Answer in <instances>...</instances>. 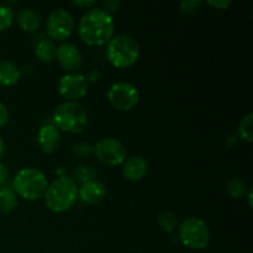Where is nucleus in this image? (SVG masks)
Instances as JSON below:
<instances>
[{
    "label": "nucleus",
    "mask_w": 253,
    "mask_h": 253,
    "mask_svg": "<svg viewBox=\"0 0 253 253\" xmlns=\"http://www.w3.org/2000/svg\"><path fill=\"white\" fill-rule=\"evenodd\" d=\"M78 34L88 46L106 44L114 35L113 16L101 7H91L79 20Z\"/></svg>",
    "instance_id": "obj_1"
},
{
    "label": "nucleus",
    "mask_w": 253,
    "mask_h": 253,
    "mask_svg": "<svg viewBox=\"0 0 253 253\" xmlns=\"http://www.w3.org/2000/svg\"><path fill=\"white\" fill-rule=\"evenodd\" d=\"M78 198V187L72 178L59 177L47 187L44 203L52 212L62 214L73 207Z\"/></svg>",
    "instance_id": "obj_2"
},
{
    "label": "nucleus",
    "mask_w": 253,
    "mask_h": 253,
    "mask_svg": "<svg viewBox=\"0 0 253 253\" xmlns=\"http://www.w3.org/2000/svg\"><path fill=\"white\" fill-rule=\"evenodd\" d=\"M140 46L130 35L121 34L113 37L106 46V58L115 68H128L137 62Z\"/></svg>",
    "instance_id": "obj_3"
},
{
    "label": "nucleus",
    "mask_w": 253,
    "mask_h": 253,
    "mask_svg": "<svg viewBox=\"0 0 253 253\" xmlns=\"http://www.w3.org/2000/svg\"><path fill=\"white\" fill-rule=\"evenodd\" d=\"M88 113L77 101H66L56 108L53 123L58 130L68 133H82L88 127Z\"/></svg>",
    "instance_id": "obj_4"
},
{
    "label": "nucleus",
    "mask_w": 253,
    "mask_h": 253,
    "mask_svg": "<svg viewBox=\"0 0 253 253\" xmlns=\"http://www.w3.org/2000/svg\"><path fill=\"white\" fill-rule=\"evenodd\" d=\"M48 182L43 172L36 168H24L12 179V189L25 200H37L46 193Z\"/></svg>",
    "instance_id": "obj_5"
},
{
    "label": "nucleus",
    "mask_w": 253,
    "mask_h": 253,
    "mask_svg": "<svg viewBox=\"0 0 253 253\" xmlns=\"http://www.w3.org/2000/svg\"><path fill=\"white\" fill-rule=\"evenodd\" d=\"M179 237L183 245L188 249L203 250L209 244V227L199 217L189 216L180 224Z\"/></svg>",
    "instance_id": "obj_6"
},
{
    "label": "nucleus",
    "mask_w": 253,
    "mask_h": 253,
    "mask_svg": "<svg viewBox=\"0 0 253 253\" xmlns=\"http://www.w3.org/2000/svg\"><path fill=\"white\" fill-rule=\"evenodd\" d=\"M108 100L116 110L128 111L140 101V91L128 82H118L109 88Z\"/></svg>",
    "instance_id": "obj_7"
},
{
    "label": "nucleus",
    "mask_w": 253,
    "mask_h": 253,
    "mask_svg": "<svg viewBox=\"0 0 253 253\" xmlns=\"http://www.w3.org/2000/svg\"><path fill=\"white\" fill-rule=\"evenodd\" d=\"M47 34L52 41H63L68 39L74 30L73 16L64 9H57L51 12L46 24Z\"/></svg>",
    "instance_id": "obj_8"
},
{
    "label": "nucleus",
    "mask_w": 253,
    "mask_h": 253,
    "mask_svg": "<svg viewBox=\"0 0 253 253\" xmlns=\"http://www.w3.org/2000/svg\"><path fill=\"white\" fill-rule=\"evenodd\" d=\"M94 153L96 158L106 166L121 165L126 157V150L123 143L113 137L99 140L94 147Z\"/></svg>",
    "instance_id": "obj_9"
},
{
    "label": "nucleus",
    "mask_w": 253,
    "mask_h": 253,
    "mask_svg": "<svg viewBox=\"0 0 253 253\" xmlns=\"http://www.w3.org/2000/svg\"><path fill=\"white\" fill-rule=\"evenodd\" d=\"M89 82L82 73L64 74L58 83V91L61 96L68 101H77L84 98L88 93Z\"/></svg>",
    "instance_id": "obj_10"
},
{
    "label": "nucleus",
    "mask_w": 253,
    "mask_h": 253,
    "mask_svg": "<svg viewBox=\"0 0 253 253\" xmlns=\"http://www.w3.org/2000/svg\"><path fill=\"white\" fill-rule=\"evenodd\" d=\"M56 58L59 66L66 71L74 73L82 67L83 57L78 47L73 43H63L56 49Z\"/></svg>",
    "instance_id": "obj_11"
},
{
    "label": "nucleus",
    "mask_w": 253,
    "mask_h": 253,
    "mask_svg": "<svg viewBox=\"0 0 253 253\" xmlns=\"http://www.w3.org/2000/svg\"><path fill=\"white\" fill-rule=\"evenodd\" d=\"M37 145L43 153L51 155L61 145V132L54 125H43L37 132Z\"/></svg>",
    "instance_id": "obj_12"
},
{
    "label": "nucleus",
    "mask_w": 253,
    "mask_h": 253,
    "mask_svg": "<svg viewBox=\"0 0 253 253\" xmlns=\"http://www.w3.org/2000/svg\"><path fill=\"white\" fill-rule=\"evenodd\" d=\"M106 188L99 180H91V182L84 183L78 189V197L84 204L98 205L105 199Z\"/></svg>",
    "instance_id": "obj_13"
},
{
    "label": "nucleus",
    "mask_w": 253,
    "mask_h": 253,
    "mask_svg": "<svg viewBox=\"0 0 253 253\" xmlns=\"http://www.w3.org/2000/svg\"><path fill=\"white\" fill-rule=\"evenodd\" d=\"M123 175L127 180L137 182L146 175L148 170V163L141 156H132L123 162Z\"/></svg>",
    "instance_id": "obj_14"
},
{
    "label": "nucleus",
    "mask_w": 253,
    "mask_h": 253,
    "mask_svg": "<svg viewBox=\"0 0 253 253\" xmlns=\"http://www.w3.org/2000/svg\"><path fill=\"white\" fill-rule=\"evenodd\" d=\"M16 22L20 29L26 32H35L41 26V19L39 14L30 7H25L17 12Z\"/></svg>",
    "instance_id": "obj_15"
},
{
    "label": "nucleus",
    "mask_w": 253,
    "mask_h": 253,
    "mask_svg": "<svg viewBox=\"0 0 253 253\" xmlns=\"http://www.w3.org/2000/svg\"><path fill=\"white\" fill-rule=\"evenodd\" d=\"M21 78L19 67L11 61L1 59L0 61V85L12 86Z\"/></svg>",
    "instance_id": "obj_16"
},
{
    "label": "nucleus",
    "mask_w": 253,
    "mask_h": 253,
    "mask_svg": "<svg viewBox=\"0 0 253 253\" xmlns=\"http://www.w3.org/2000/svg\"><path fill=\"white\" fill-rule=\"evenodd\" d=\"M56 43L49 39H42L35 46V54L41 62H51L56 57Z\"/></svg>",
    "instance_id": "obj_17"
},
{
    "label": "nucleus",
    "mask_w": 253,
    "mask_h": 253,
    "mask_svg": "<svg viewBox=\"0 0 253 253\" xmlns=\"http://www.w3.org/2000/svg\"><path fill=\"white\" fill-rule=\"evenodd\" d=\"M17 194L10 187L0 188V212L10 214L17 207Z\"/></svg>",
    "instance_id": "obj_18"
},
{
    "label": "nucleus",
    "mask_w": 253,
    "mask_h": 253,
    "mask_svg": "<svg viewBox=\"0 0 253 253\" xmlns=\"http://www.w3.org/2000/svg\"><path fill=\"white\" fill-rule=\"evenodd\" d=\"M96 172L93 169V167L86 165H79L78 167L74 169L73 172V178L72 179L74 180V183H81V184H84V183H88L94 180L95 178Z\"/></svg>",
    "instance_id": "obj_19"
},
{
    "label": "nucleus",
    "mask_w": 253,
    "mask_h": 253,
    "mask_svg": "<svg viewBox=\"0 0 253 253\" xmlns=\"http://www.w3.org/2000/svg\"><path fill=\"white\" fill-rule=\"evenodd\" d=\"M158 224L166 232H173L178 227V219L173 212L163 211L158 215Z\"/></svg>",
    "instance_id": "obj_20"
},
{
    "label": "nucleus",
    "mask_w": 253,
    "mask_h": 253,
    "mask_svg": "<svg viewBox=\"0 0 253 253\" xmlns=\"http://www.w3.org/2000/svg\"><path fill=\"white\" fill-rule=\"evenodd\" d=\"M227 193L234 199H240L246 194V183L240 178H232L229 183H227Z\"/></svg>",
    "instance_id": "obj_21"
},
{
    "label": "nucleus",
    "mask_w": 253,
    "mask_h": 253,
    "mask_svg": "<svg viewBox=\"0 0 253 253\" xmlns=\"http://www.w3.org/2000/svg\"><path fill=\"white\" fill-rule=\"evenodd\" d=\"M252 118L253 114L249 113L239 124V127H237V131H239V135L242 140L247 141V142H252Z\"/></svg>",
    "instance_id": "obj_22"
},
{
    "label": "nucleus",
    "mask_w": 253,
    "mask_h": 253,
    "mask_svg": "<svg viewBox=\"0 0 253 253\" xmlns=\"http://www.w3.org/2000/svg\"><path fill=\"white\" fill-rule=\"evenodd\" d=\"M14 22V12L6 5H0V31L9 29Z\"/></svg>",
    "instance_id": "obj_23"
},
{
    "label": "nucleus",
    "mask_w": 253,
    "mask_h": 253,
    "mask_svg": "<svg viewBox=\"0 0 253 253\" xmlns=\"http://www.w3.org/2000/svg\"><path fill=\"white\" fill-rule=\"evenodd\" d=\"M93 152L94 147L88 142H78L73 146V153L81 160L89 157Z\"/></svg>",
    "instance_id": "obj_24"
},
{
    "label": "nucleus",
    "mask_w": 253,
    "mask_h": 253,
    "mask_svg": "<svg viewBox=\"0 0 253 253\" xmlns=\"http://www.w3.org/2000/svg\"><path fill=\"white\" fill-rule=\"evenodd\" d=\"M203 2L200 0H187V1L180 2V10L184 14H194L200 9Z\"/></svg>",
    "instance_id": "obj_25"
},
{
    "label": "nucleus",
    "mask_w": 253,
    "mask_h": 253,
    "mask_svg": "<svg viewBox=\"0 0 253 253\" xmlns=\"http://www.w3.org/2000/svg\"><path fill=\"white\" fill-rule=\"evenodd\" d=\"M10 177V170L9 167H7L6 163L4 162H0V188L5 187L9 180Z\"/></svg>",
    "instance_id": "obj_26"
},
{
    "label": "nucleus",
    "mask_w": 253,
    "mask_h": 253,
    "mask_svg": "<svg viewBox=\"0 0 253 253\" xmlns=\"http://www.w3.org/2000/svg\"><path fill=\"white\" fill-rule=\"evenodd\" d=\"M207 4L217 10H226L232 4V1L231 0H208Z\"/></svg>",
    "instance_id": "obj_27"
},
{
    "label": "nucleus",
    "mask_w": 253,
    "mask_h": 253,
    "mask_svg": "<svg viewBox=\"0 0 253 253\" xmlns=\"http://www.w3.org/2000/svg\"><path fill=\"white\" fill-rule=\"evenodd\" d=\"M104 7H105V11L108 12V14L111 15V12H116L119 9H120L121 6V1H119V0H105V1L103 2Z\"/></svg>",
    "instance_id": "obj_28"
},
{
    "label": "nucleus",
    "mask_w": 253,
    "mask_h": 253,
    "mask_svg": "<svg viewBox=\"0 0 253 253\" xmlns=\"http://www.w3.org/2000/svg\"><path fill=\"white\" fill-rule=\"evenodd\" d=\"M9 123V110L2 103H0V128Z\"/></svg>",
    "instance_id": "obj_29"
},
{
    "label": "nucleus",
    "mask_w": 253,
    "mask_h": 253,
    "mask_svg": "<svg viewBox=\"0 0 253 253\" xmlns=\"http://www.w3.org/2000/svg\"><path fill=\"white\" fill-rule=\"evenodd\" d=\"M72 4L78 7H83V9H91L95 5V1L94 0H73Z\"/></svg>",
    "instance_id": "obj_30"
},
{
    "label": "nucleus",
    "mask_w": 253,
    "mask_h": 253,
    "mask_svg": "<svg viewBox=\"0 0 253 253\" xmlns=\"http://www.w3.org/2000/svg\"><path fill=\"white\" fill-rule=\"evenodd\" d=\"M100 71H98V69H93V71H90L88 73V76H86V81L88 82H98L99 79H100Z\"/></svg>",
    "instance_id": "obj_31"
},
{
    "label": "nucleus",
    "mask_w": 253,
    "mask_h": 253,
    "mask_svg": "<svg viewBox=\"0 0 253 253\" xmlns=\"http://www.w3.org/2000/svg\"><path fill=\"white\" fill-rule=\"evenodd\" d=\"M4 153H5V142L4 140H2L1 136H0V158L4 156Z\"/></svg>",
    "instance_id": "obj_32"
},
{
    "label": "nucleus",
    "mask_w": 253,
    "mask_h": 253,
    "mask_svg": "<svg viewBox=\"0 0 253 253\" xmlns=\"http://www.w3.org/2000/svg\"><path fill=\"white\" fill-rule=\"evenodd\" d=\"M252 197H253V190L250 189V190H249V194H247V200H249V207H250V208L253 207Z\"/></svg>",
    "instance_id": "obj_33"
}]
</instances>
